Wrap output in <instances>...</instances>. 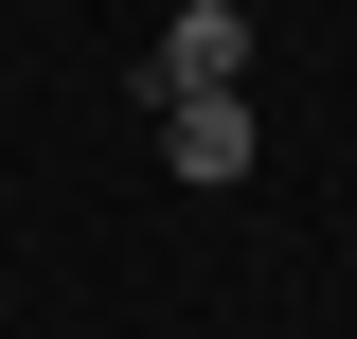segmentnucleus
Here are the masks:
<instances>
[{
    "instance_id": "f257e3e1",
    "label": "nucleus",
    "mask_w": 357,
    "mask_h": 339,
    "mask_svg": "<svg viewBox=\"0 0 357 339\" xmlns=\"http://www.w3.org/2000/svg\"><path fill=\"white\" fill-rule=\"evenodd\" d=\"M250 36H268L250 0H178V18H161V107H178V89H250Z\"/></svg>"
},
{
    "instance_id": "7ed1b4c3",
    "label": "nucleus",
    "mask_w": 357,
    "mask_h": 339,
    "mask_svg": "<svg viewBox=\"0 0 357 339\" xmlns=\"http://www.w3.org/2000/svg\"><path fill=\"white\" fill-rule=\"evenodd\" d=\"M250 18H268V0H250Z\"/></svg>"
},
{
    "instance_id": "f03ea898",
    "label": "nucleus",
    "mask_w": 357,
    "mask_h": 339,
    "mask_svg": "<svg viewBox=\"0 0 357 339\" xmlns=\"http://www.w3.org/2000/svg\"><path fill=\"white\" fill-rule=\"evenodd\" d=\"M161 161L197 179V197H232V179H250V89H178L161 107Z\"/></svg>"
}]
</instances>
